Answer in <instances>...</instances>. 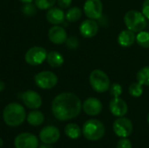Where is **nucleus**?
<instances>
[{"instance_id":"nucleus-1","label":"nucleus","mask_w":149,"mask_h":148,"mask_svg":"<svg viewBox=\"0 0 149 148\" xmlns=\"http://www.w3.org/2000/svg\"><path fill=\"white\" fill-rule=\"evenodd\" d=\"M81 101L72 92H62L57 95L52 103L53 116L60 121L72 120L79 116L81 111Z\"/></svg>"},{"instance_id":"nucleus-2","label":"nucleus","mask_w":149,"mask_h":148,"mask_svg":"<svg viewBox=\"0 0 149 148\" xmlns=\"http://www.w3.org/2000/svg\"><path fill=\"white\" fill-rule=\"evenodd\" d=\"M4 123L11 127H16L24 123L26 120V112L24 106L17 102L8 104L3 111Z\"/></svg>"},{"instance_id":"nucleus-3","label":"nucleus","mask_w":149,"mask_h":148,"mask_svg":"<svg viewBox=\"0 0 149 148\" xmlns=\"http://www.w3.org/2000/svg\"><path fill=\"white\" fill-rule=\"evenodd\" d=\"M124 22L127 28L134 31V33H138L140 31H144L148 24L147 17L144 16V14L135 10H128L125 14Z\"/></svg>"},{"instance_id":"nucleus-4","label":"nucleus","mask_w":149,"mask_h":148,"mask_svg":"<svg viewBox=\"0 0 149 148\" xmlns=\"http://www.w3.org/2000/svg\"><path fill=\"white\" fill-rule=\"evenodd\" d=\"M82 133L85 138L88 140L96 141L104 137L106 129L101 121L96 119H92L85 122L83 125Z\"/></svg>"},{"instance_id":"nucleus-5","label":"nucleus","mask_w":149,"mask_h":148,"mask_svg":"<svg viewBox=\"0 0 149 148\" xmlns=\"http://www.w3.org/2000/svg\"><path fill=\"white\" fill-rule=\"evenodd\" d=\"M89 83L92 88L99 93L107 92L111 85L108 75L100 69H95L92 71L89 76Z\"/></svg>"},{"instance_id":"nucleus-6","label":"nucleus","mask_w":149,"mask_h":148,"mask_svg":"<svg viewBox=\"0 0 149 148\" xmlns=\"http://www.w3.org/2000/svg\"><path fill=\"white\" fill-rule=\"evenodd\" d=\"M35 84L41 89H52L58 84V76L50 71H43L36 74L34 77Z\"/></svg>"},{"instance_id":"nucleus-7","label":"nucleus","mask_w":149,"mask_h":148,"mask_svg":"<svg viewBox=\"0 0 149 148\" xmlns=\"http://www.w3.org/2000/svg\"><path fill=\"white\" fill-rule=\"evenodd\" d=\"M47 54L48 53L45 48L40 46H33L26 51L24 59L30 65H39L46 59Z\"/></svg>"},{"instance_id":"nucleus-8","label":"nucleus","mask_w":149,"mask_h":148,"mask_svg":"<svg viewBox=\"0 0 149 148\" xmlns=\"http://www.w3.org/2000/svg\"><path fill=\"white\" fill-rule=\"evenodd\" d=\"M113 129L117 136L120 138H127L132 134L134 130V126L129 119L120 117L113 122Z\"/></svg>"},{"instance_id":"nucleus-9","label":"nucleus","mask_w":149,"mask_h":148,"mask_svg":"<svg viewBox=\"0 0 149 148\" xmlns=\"http://www.w3.org/2000/svg\"><path fill=\"white\" fill-rule=\"evenodd\" d=\"M84 12L90 19H99L103 13V3L101 0H86L84 3Z\"/></svg>"},{"instance_id":"nucleus-10","label":"nucleus","mask_w":149,"mask_h":148,"mask_svg":"<svg viewBox=\"0 0 149 148\" xmlns=\"http://www.w3.org/2000/svg\"><path fill=\"white\" fill-rule=\"evenodd\" d=\"M16 148H38V139L31 133H22L14 140Z\"/></svg>"},{"instance_id":"nucleus-11","label":"nucleus","mask_w":149,"mask_h":148,"mask_svg":"<svg viewBox=\"0 0 149 148\" xmlns=\"http://www.w3.org/2000/svg\"><path fill=\"white\" fill-rule=\"evenodd\" d=\"M39 140L44 144H54L60 138L59 130L54 126H47L44 127L39 133Z\"/></svg>"},{"instance_id":"nucleus-12","label":"nucleus","mask_w":149,"mask_h":148,"mask_svg":"<svg viewBox=\"0 0 149 148\" xmlns=\"http://www.w3.org/2000/svg\"><path fill=\"white\" fill-rule=\"evenodd\" d=\"M21 98L24 106L29 109H38L42 105V98L37 92L31 90L26 91L22 94Z\"/></svg>"},{"instance_id":"nucleus-13","label":"nucleus","mask_w":149,"mask_h":148,"mask_svg":"<svg viewBox=\"0 0 149 148\" xmlns=\"http://www.w3.org/2000/svg\"><path fill=\"white\" fill-rule=\"evenodd\" d=\"M82 108L85 113H86L87 115L96 116L101 113L103 106L100 99L94 97H90L84 101Z\"/></svg>"},{"instance_id":"nucleus-14","label":"nucleus","mask_w":149,"mask_h":148,"mask_svg":"<svg viewBox=\"0 0 149 148\" xmlns=\"http://www.w3.org/2000/svg\"><path fill=\"white\" fill-rule=\"evenodd\" d=\"M99 31V24L94 19L84 20L79 25V32L86 38H92L97 35Z\"/></svg>"},{"instance_id":"nucleus-15","label":"nucleus","mask_w":149,"mask_h":148,"mask_svg":"<svg viewBox=\"0 0 149 148\" xmlns=\"http://www.w3.org/2000/svg\"><path fill=\"white\" fill-rule=\"evenodd\" d=\"M109 109L113 115L116 117H123L127 113L128 106L127 102L119 98H113L109 103Z\"/></svg>"},{"instance_id":"nucleus-16","label":"nucleus","mask_w":149,"mask_h":148,"mask_svg":"<svg viewBox=\"0 0 149 148\" xmlns=\"http://www.w3.org/2000/svg\"><path fill=\"white\" fill-rule=\"evenodd\" d=\"M48 37L52 43L55 44H62L65 43L67 39V33L62 26L54 25L50 28L48 31Z\"/></svg>"},{"instance_id":"nucleus-17","label":"nucleus","mask_w":149,"mask_h":148,"mask_svg":"<svg viewBox=\"0 0 149 148\" xmlns=\"http://www.w3.org/2000/svg\"><path fill=\"white\" fill-rule=\"evenodd\" d=\"M46 19L53 25H59L64 23L65 19V14L61 8L52 7L46 13Z\"/></svg>"},{"instance_id":"nucleus-18","label":"nucleus","mask_w":149,"mask_h":148,"mask_svg":"<svg viewBox=\"0 0 149 148\" xmlns=\"http://www.w3.org/2000/svg\"><path fill=\"white\" fill-rule=\"evenodd\" d=\"M136 42L135 33L128 29L120 32L118 36V43L122 47H130Z\"/></svg>"},{"instance_id":"nucleus-19","label":"nucleus","mask_w":149,"mask_h":148,"mask_svg":"<svg viewBox=\"0 0 149 148\" xmlns=\"http://www.w3.org/2000/svg\"><path fill=\"white\" fill-rule=\"evenodd\" d=\"M46 61L49 64V65H51L52 67L58 68V67H60L64 64L65 59H64L62 54H60L58 51H52L47 54Z\"/></svg>"},{"instance_id":"nucleus-20","label":"nucleus","mask_w":149,"mask_h":148,"mask_svg":"<svg viewBox=\"0 0 149 148\" xmlns=\"http://www.w3.org/2000/svg\"><path fill=\"white\" fill-rule=\"evenodd\" d=\"M26 120H27V122L31 126H38L44 123L45 116H44L43 113H41L40 111L34 110V111H31V113H28V115L26 116Z\"/></svg>"},{"instance_id":"nucleus-21","label":"nucleus","mask_w":149,"mask_h":148,"mask_svg":"<svg viewBox=\"0 0 149 148\" xmlns=\"http://www.w3.org/2000/svg\"><path fill=\"white\" fill-rule=\"evenodd\" d=\"M65 133L68 138H70L72 140H77L81 135V129L77 124L70 123L65 126Z\"/></svg>"},{"instance_id":"nucleus-22","label":"nucleus","mask_w":149,"mask_h":148,"mask_svg":"<svg viewBox=\"0 0 149 148\" xmlns=\"http://www.w3.org/2000/svg\"><path fill=\"white\" fill-rule=\"evenodd\" d=\"M82 17V10L80 8L74 6L70 8L65 13V19L70 23H75L79 21Z\"/></svg>"},{"instance_id":"nucleus-23","label":"nucleus","mask_w":149,"mask_h":148,"mask_svg":"<svg viewBox=\"0 0 149 148\" xmlns=\"http://www.w3.org/2000/svg\"><path fill=\"white\" fill-rule=\"evenodd\" d=\"M136 79L142 85L149 86V65L140 69L136 74Z\"/></svg>"},{"instance_id":"nucleus-24","label":"nucleus","mask_w":149,"mask_h":148,"mask_svg":"<svg viewBox=\"0 0 149 148\" xmlns=\"http://www.w3.org/2000/svg\"><path fill=\"white\" fill-rule=\"evenodd\" d=\"M136 43L142 48L149 49V31H142L136 36Z\"/></svg>"},{"instance_id":"nucleus-25","label":"nucleus","mask_w":149,"mask_h":148,"mask_svg":"<svg viewBox=\"0 0 149 148\" xmlns=\"http://www.w3.org/2000/svg\"><path fill=\"white\" fill-rule=\"evenodd\" d=\"M128 92L132 97L139 98L143 93V85L141 83H139L138 81L132 83L128 88Z\"/></svg>"},{"instance_id":"nucleus-26","label":"nucleus","mask_w":149,"mask_h":148,"mask_svg":"<svg viewBox=\"0 0 149 148\" xmlns=\"http://www.w3.org/2000/svg\"><path fill=\"white\" fill-rule=\"evenodd\" d=\"M57 0H35V5L39 10H49L54 6Z\"/></svg>"},{"instance_id":"nucleus-27","label":"nucleus","mask_w":149,"mask_h":148,"mask_svg":"<svg viewBox=\"0 0 149 148\" xmlns=\"http://www.w3.org/2000/svg\"><path fill=\"white\" fill-rule=\"evenodd\" d=\"M122 86L119 83H113L110 85L109 92L113 98H119L122 94Z\"/></svg>"},{"instance_id":"nucleus-28","label":"nucleus","mask_w":149,"mask_h":148,"mask_svg":"<svg viewBox=\"0 0 149 148\" xmlns=\"http://www.w3.org/2000/svg\"><path fill=\"white\" fill-rule=\"evenodd\" d=\"M22 11H23V13L24 15H26L28 17H31V16H33V15L36 14L37 7H36V5L32 4L31 3H25L23 6Z\"/></svg>"},{"instance_id":"nucleus-29","label":"nucleus","mask_w":149,"mask_h":148,"mask_svg":"<svg viewBox=\"0 0 149 148\" xmlns=\"http://www.w3.org/2000/svg\"><path fill=\"white\" fill-rule=\"evenodd\" d=\"M65 43H66L67 47L72 50H74V49L78 48V46H79V40L76 37H73V36L67 38Z\"/></svg>"},{"instance_id":"nucleus-30","label":"nucleus","mask_w":149,"mask_h":148,"mask_svg":"<svg viewBox=\"0 0 149 148\" xmlns=\"http://www.w3.org/2000/svg\"><path fill=\"white\" fill-rule=\"evenodd\" d=\"M132 143L127 138H121L118 143H117V148H132Z\"/></svg>"},{"instance_id":"nucleus-31","label":"nucleus","mask_w":149,"mask_h":148,"mask_svg":"<svg viewBox=\"0 0 149 148\" xmlns=\"http://www.w3.org/2000/svg\"><path fill=\"white\" fill-rule=\"evenodd\" d=\"M72 0H57V3L61 9H66L69 8L72 4Z\"/></svg>"},{"instance_id":"nucleus-32","label":"nucleus","mask_w":149,"mask_h":148,"mask_svg":"<svg viewBox=\"0 0 149 148\" xmlns=\"http://www.w3.org/2000/svg\"><path fill=\"white\" fill-rule=\"evenodd\" d=\"M142 13L147 17V19H149V0H145L142 4Z\"/></svg>"},{"instance_id":"nucleus-33","label":"nucleus","mask_w":149,"mask_h":148,"mask_svg":"<svg viewBox=\"0 0 149 148\" xmlns=\"http://www.w3.org/2000/svg\"><path fill=\"white\" fill-rule=\"evenodd\" d=\"M4 89H5V84H4V82L0 80V92H3Z\"/></svg>"},{"instance_id":"nucleus-34","label":"nucleus","mask_w":149,"mask_h":148,"mask_svg":"<svg viewBox=\"0 0 149 148\" xmlns=\"http://www.w3.org/2000/svg\"><path fill=\"white\" fill-rule=\"evenodd\" d=\"M38 148H53L51 145H49V144H43V145H41L40 147Z\"/></svg>"},{"instance_id":"nucleus-35","label":"nucleus","mask_w":149,"mask_h":148,"mask_svg":"<svg viewBox=\"0 0 149 148\" xmlns=\"http://www.w3.org/2000/svg\"><path fill=\"white\" fill-rule=\"evenodd\" d=\"M19 1H21L22 3H31L33 0H19Z\"/></svg>"},{"instance_id":"nucleus-36","label":"nucleus","mask_w":149,"mask_h":148,"mask_svg":"<svg viewBox=\"0 0 149 148\" xmlns=\"http://www.w3.org/2000/svg\"><path fill=\"white\" fill-rule=\"evenodd\" d=\"M3 140L0 138V147H3Z\"/></svg>"},{"instance_id":"nucleus-37","label":"nucleus","mask_w":149,"mask_h":148,"mask_svg":"<svg viewBox=\"0 0 149 148\" xmlns=\"http://www.w3.org/2000/svg\"><path fill=\"white\" fill-rule=\"evenodd\" d=\"M147 120H148V123L149 124V113L148 114V119H147Z\"/></svg>"}]
</instances>
